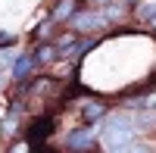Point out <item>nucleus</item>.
Returning <instances> with one entry per match:
<instances>
[{"mask_svg": "<svg viewBox=\"0 0 156 153\" xmlns=\"http://www.w3.org/2000/svg\"><path fill=\"white\" fill-rule=\"evenodd\" d=\"M28 87H31L28 94H37V97H44V94H50V87H53V78H34Z\"/></svg>", "mask_w": 156, "mask_h": 153, "instance_id": "obj_12", "label": "nucleus"}, {"mask_svg": "<svg viewBox=\"0 0 156 153\" xmlns=\"http://www.w3.org/2000/svg\"><path fill=\"white\" fill-rule=\"evenodd\" d=\"M53 125H56V122H53V116H41V119H37L31 128H28V141H31V144L47 141V137L53 134Z\"/></svg>", "mask_w": 156, "mask_h": 153, "instance_id": "obj_4", "label": "nucleus"}, {"mask_svg": "<svg viewBox=\"0 0 156 153\" xmlns=\"http://www.w3.org/2000/svg\"><path fill=\"white\" fill-rule=\"evenodd\" d=\"M19 56V50L12 47V44H3L0 47V72H9V66H12V59Z\"/></svg>", "mask_w": 156, "mask_h": 153, "instance_id": "obj_10", "label": "nucleus"}, {"mask_svg": "<svg viewBox=\"0 0 156 153\" xmlns=\"http://www.w3.org/2000/svg\"><path fill=\"white\" fill-rule=\"evenodd\" d=\"M34 59H37V66H50V62H56L59 59L56 44H41V47L34 50Z\"/></svg>", "mask_w": 156, "mask_h": 153, "instance_id": "obj_8", "label": "nucleus"}, {"mask_svg": "<svg viewBox=\"0 0 156 153\" xmlns=\"http://www.w3.org/2000/svg\"><path fill=\"white\" fill-rule=\"evenodd\" d=\"M3 84H6V75H3V72H0V91H3Z\"/></svg>", "mask_w": 156, "mask_h": 153, "instance_id": "obj_18", "label": "nucleus"}, {"mask_svg": "<svg viewBox=\"0 0 156 153\" xmlns=\"http://www.w3.org/2000/svg\"><path fill=\"white\" fill-rule=\"evenodd\" d=\"M140 106H147V109H156V91H150V94H144V97H140Z\"/></svg>", "mask_w": 156, "mask_h": 153, "instance_id": "obj_15", "label": "nucleus"}, {"mask_svg": "<svg viewBox=\"0 0 156 153\" xmlns=\"http://www.w3.org/2000/svg\"><path fill=\"white\" fill-rule=\"evenodd\" d=\"M153 9H156V3H140V6H137V19H144V22H150V16H153Z\"/></svg>", "mask_w": 156, "mask_h": 153, "instance_id": "obj_14", "label": "nucleus"}, {"mask_svg": "<svg viewBox=\"0 0 156 153\" xmlns=\"http://www.w3.org/2000/svg\"><path fill=\"white\" fill-rule=\"evenodd\" d=\"M103 116H106V106H103V100H81V119H84L87 125L103 122Z\"/></svg>", "mask_w": 156, "mask_h": 153, "instance_id": "obj_6", "label": "nucleus"}, {"mask_svg": "<svg viewBox=\"0 0 156 153\" xmlns=\"http://www.w3.org/2000/svg\"><path fill=\"white\" fill-rule=\"evenodd\" d=\"M97 125L100 122H94L90 128H78V131H72L69 137H66V150H94L97 144H94V137H97Z\"/></svg>", "mask_w": 156, "mask_h": 153, "instance_id": "obj_3", "label": "nucleus"}, {"mask_svg": "<svg viewBox=\"0 0 156 153\" xmlns=\"http://www.w3.org/2000/svg\"><path fill=\"white\" fill-rule=\"evenodd\" d=\"M56 25H59V22H56L53 16H47V19H44V22L37 25V28H34V41H44V37H50V34H53V28H56Z\"/></svg>", "mask_w": 156, "mask_h": 153, "instance_id": "obj_11", "label": "nucleus"}, {"mask_svg": "<svg viewBox=\"0 0 156 153\" xmlns=\"http://www.w3.org/2000/svg\"><path fill=\"white\" fill-rule=\"evenodd\" d=\"M34 69H37L34 53H19L16 59H12V66H9V78L19 81V84H25V78H31V75H34Z\"/></svg>", "mask_w": 156, "mask_h": 153, "instance_id": "obj_2", "label": "nucleus"}, {"mask_svg": "<svg viewBox=\"0 0 156 153\" xmlns=\"http://www.w3.org/2000/svg\"><path fill=\"white\" fill-rule=\"evenodd\" d=\"M56 66H59V69H53V75H56V78H66V75L72 72V62H56Z\"/></svg>", "mask_w": 156, "mask_h": 153, "instance_id": "obj_16", "label": "nucleus"}, {"mask_svg": "<svg viewBox=\"0 0 156 153\" xmlns=\"http://www.w3.org/2000/svg\"><path fill=\"white\" fill-rule=\"evenodd\" d=\"M12 41H16V37H12L9 31H0V47H3V44H12Z\"/></svg>", "mask_w": 156, "mask_h": 153, "instance_id": "obj_17", "label": "nucleus"}, {"mask_svg": "<svg viewBox=\"0 0 156 153\" xmlns=\"http://www.w3.org/2000/svg\"><path fill=\"white\" fill-rule=\"evenodd\" d=\"M103 19H106V25H122L128 19V6L122 3V0H109V3H103Z\"/></svg>", "mask_w": 156, "mask_h": 153, "instance_id": "obj_5", "label": "nucleus"}, {"mask_svg": "<svg viewBox=\"0 0 156 153\" xmlns=\"http://www.w3.org/2000/svg\"><path fill=\"white\" fill-rule=\"evenodd\" d=\"M72 31L75 34H94V31H103L106 28V19H103V12H90V9H75L72 12Z\"/></svg>", "mask_w": 156, "mask_h": 153, "instance_id": "obj_1", "label": "nucleus"}, {"mask_svg": "<svg viewBox=\"0 0 156 153\" xmlns=\"http://www.w3.org/2000/svg\"><path fill=\"white\" fill-rule=\"evenodd\" d=\"M97 3H100V6H103V3H109V0H97Z\"/></svg>", "mask_w": 156, "mask_h": 153, "instance_id": "obj_21", "label": "nucleus"}, {"mask_svg": "<svg viewBox=\"0 0 156 153\" xmlns=\"http://www.w3.org/2000/svg\"><path fill=\"white\" fill-rule=\"evenodd\" d=\"M53 44H56V50H59V53H62V50H69V47L75 44V31H66V34L53 37Z\"/></svg>", "mask_w": 156, "mask_h": 153, "instance_id": "obj_13", "label": "nucleus"}, {"mask_svg": "<svg viewBox=\"0 0 156 153\" xmlns=\"http://www.w3.org/2000/svg\"><path fill=\"white\" fill-rule=\"evenodd\" d=\"M16 131H19V112L9 109L6 116H3V122H0V137H3V141H9Z\"/></svg>", "mask_w": 156, "mask_h": 153, "instance_id": "obj_9", "label": "nucleus"}, {"mask_svg": "<svg viewBox=\"0 0 156 153\" xmlns=\"http://www.w3.org/2000/svg\"><path fill=\"white\" fill-rule=\"evenodd\" d=\"M122 3H125V6H134V3H137V0H122Z\"/></svg>", "mask_w": 156, "mask_h": 153, "instance_id": "obj_20", "label": "nucleus"}, {"mask_svg": "<svg viewBox=\"0 0 156 153\" xmlns=\"http://www.w3.org/2000/svg\"><path fill=\"white\" fill-rule=\"evenodd\" d=\"M75 9H78V0H56V6L50 9V16H53L56 22H69Z\"/></svg>", "mask_w": 156, "mask_h": 153, "instance_id": "obj_7", "label": "nucleus"}, {"mask_svg": "<svg viewBox=\"0 0 156 153\" xmlns=\"http://www.w3.org/2000/svg\"><path fill=\"white\" fill-rule=\"evenodd\" d=\"M150 25H153V28H156V9H153V16H150Z\"/></svg>", "mask_w": 156, "mask_h": 153, "instance_id": "obj_19", "label": "nucleus"}]
</instances>
